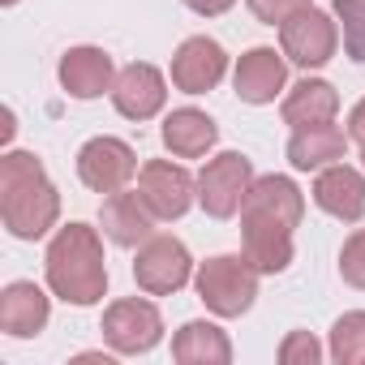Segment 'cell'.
<instances>
[{
  "instance_id": "obj_24",
  "label": "cell",
  "mask_w": 365,
  "mask_h": 365,
  "mask_svg": "<svg viewBox=\"0 0 365 365\" xmlns=\"http://www.w3.org/2000/svg\"><path fill=\"white\" fill-rule=\"evenodd\" d=\"M331 14L344 26V52L356 65H365V0H335Z\"/></svg>"
},
{
  "instance_id": "obj_21",
  "label": "cell",
  "mask_w": 365,
  "mask_h": 365,
  "mask_svg": "<svg viewBox=\"0 0 365 365\" xmlns=\"http://www.w3.org/2000/svg\"><path fill=\"white\" fill-rule=\"evenodd\" d=\"M215 138H220L215 120L207 112H198V108H176L163 120V146L176 159H202L215 146Z\"/></svg>"
},
{
  "instance_id": "obj_19",
  "label": "cell",
  "mask_w": 365,
  "mask_h": 365,
  "mask_svg": "<svg viewBox=\"0 0 365 365\" xmlns=\"http://www.w3.org/2000/svg\"><path fill=\"white\" fill-rule=\"evenodd\" d=\"M241 215H271V220H284L288 228L301 224L305 215V194L292 185L288 176H254V185L241 202Z\"/></svg>"
},
{
  "instance_id": "obj_7",
  "label": "cell",
  "mask_w": 365,
  "mask_h": 365,
  "mask_svg": "<svg viewBox=\"0 0 365 365\" xmlns=\"http://www.w3.org/2000/svg\"><path fill=\"white\" fill-rule=\"evenodd\" d=\"M103 339H108V348L112 352H120V356H142V352H150L159 339H163V318H159V309L150 305V301H142V297H125V301H112L108 309H103Z\"/></svg>"
},
{
  "instance_id": "obj_10",
  "label": "cell",
  "mask_w": 365,
  "mask_h": 365,
  "mask_svg": "<svg viewBox=\"0 0 365 365\" xmlns=\"http://www.w3.org/2000/svg\"><path fill=\"white\" fill-rule=\"evenodd\" d=\"M224 73H228V52L215 39H207V35L185 39L176 48V56H172V86L185 91V95L215 91L224 82Z\"/></svg>"
},
{
  "instance_id": "obj_22",
  "label": "cell",
  "mask_w": 365,
  "mask_h": 365,
  "mask_svg": "<svg viewBox=\"0 0 365 365\" xmlns=\"http://www.w3.org/2000/svg\"><path fill=\"white\" fill-rule=\"evenodd\" d=\"M172 361H180V365H228L232 339L215 322H185L172 335Z\"/></svg>"
},
{
  "instance_id": "obj_27",
  "label": "cell",
  "mask_w": 365,
  "mask_h": 365,
  "mask_svg": "<svg viewBox=\"0 0 365 365\" xmlns=\"http://www.w3.org/2000/svg\"><path fill=\"white\" fill-rule=\"evenodd\" d=\"M245 5H250V14H254L258 22L279 26V22H288L292 14H301L305 5H314V0H245Z\"/></svg>"
},
{
  "instance_id": "obj_30",
  "label": "cell",
  "mask_w": 365,
  "mask_h": 365,
  "mask_svg": "<svg viewBox=\"0 0 365 365\" xmlns=\"http://www.w3.org/2000/svg\"><path fill=\"white\" fill-rule=\"evenodd\" d=\"M14 138V112L5 108V125H0V142H9Z\"/></svg>"
},
{
  "instance_id": "obj_3",
  "label": "cell",
  "mask_w": 365,
  "mask_h": 365,
  "mask_svg": "<svg viewBox=\"0 0 365 365\" xmlns=\"http://www.w3.org/2000/svg\"><path fill=\"white\" fill-rule=\"evenodd\" d=\"M198 284V297L211 314L220 318H241L254 309L258 301V267L245 258V254H220V258H207L194 275Z\"/></svg>"
},
{
  "instance_id": "obj_28",
  "label": "cell",
  "mask_w": 365,
  "mask_h": 365,
  "mask_svg": "<svg viewBox=\"0 0 365 365\" xmlns=\"http://www.w3.org/2000/svg\"><path fill=\"white\" fill-rule=\"evenodd\" d=\"M185 5L198 14V18H220V14H228L237 0H185Z\"/></svg>"
},
{
  "instance_id": "obj_29",
  "label": "cell",
  "mask_w": 365,
  "mask_h": 365,
  "mask_svg": "<svg viewBox=\"0 0 365 365\" xmlns=\"http://www.w3.org/2000/svg\"><path fill=\"white\" fill-rule=\"evenodd\" d=\"M348 138L352 142H365V99L352 108V116H348Z\"/></svg>"
},
{
  "instance_id": "obj_2",
  "label": "cell",
  "mask_w": 365,
  "mask_h": 365,
  "mask_svg": "<svg viewBox=\"0 0 365 365\" xmlns=\"http://www.w3.org/2000/svg\"><path fill=\"white\" fill-rule=\"evenodd\" d=\"M48 271V288L69 301V305H99L108 292V258H103V241L95 228L86 224H65L43 258Z\"/></svg>"
},
{
  "instance_id": "obj_26",
  "label": "cell",
  "mask_w": 365,
  "mask_h": 365,
  "mask_svg": "<svg viewBox=\"0 0 365 365\" xmlns=\"http://www.w3.org/2000/svg\"><path fill=\"white\" fill-rule=\"evenodd\" d=\"M339 275H344V284L365 288V228H356L344 241V250H339Z\"/></svg>"
},
{
  "instance_id": "obj_12",
  "label": "cell",
  "mask_w": 365,
  "mask_h": 365,
  "mask_svg": "<svg viewBox=\"0 0 365 365\" xmlns=\"http://www.w3.org/2000/svg\"><path fill=\"white\" fill-rule=\"evenodd\" d=\"M241 254L258 275H279L292 267V228L271 215H241Z\"/></svg>"
},
{
  "instance_id": "obj_31",
  "label": "cell",
  "mask_w": 365,
  "mask_h": 365,
  "mask_svg": "<svg viewBox=\"0 0 365 365\" xmlns=\"http://www.w3.org/2000/svg\"><path fill=\"white\" fill-rule=\"evenodd\" d=\"M361 163H365V142H361Z\"/></svg>"
},
{
  "instance_id": "obj_25",
  "label": "cell",
  "mask_w": 365,
  "mask_h": 365,
  "mask_svg": "<svg viewBox=\"0 0 365 365\" xmlns=\"http://www.w3.org/2000/svg\"><path fill=\"white\" fill-rule=\"evenodd\" d=\"M322 361V344L309 331H288V339L279 344V365H318Z\"/></svg>"
},
{
  "instance_id": "obj_4",
  "label": "cell",
  "mask_w": 365,
  "mask_h": 365,
  "mask_svg": "<svg viewBox=\"0 0 365 365\" xmlns=\"http://www.w3.org/2000/svg\"><path fill=\"white\" fill-rule=\"evenodd\" d=\"M250 185H254V163L241 150H224L198 172V207L211 220H232L241 211Z\"/></svg>"
},
{
  "instance_id": "obj_20",
  "label": "cell",
  "mask_w": 365,
  "mask_h": 365,
  "mask_svg": "<svg viewBox=\"0 0 365 365\" xmlns=\"http://www.w3.org/2000/svg\"><path fill=\"white\" fill-rule=\"evenodd\" d=\"M279 112H284V125H292V129L327 125V120H335V112H339V91H335L331 82H322V78H305V82H297V86L284 95Z\"/></svg>"
},
{
  "instance_id": "obj_15",
  "label": "cell",
  "mask_w": 365,
  "mask_h": 365,
  "mask_svg": "<svg viewBox=\"0 0 365 365\" xmlns=\"http://www.w3.org/2000/svg\"><path fill=\"white\" fill-rule=\"evenodd\" d=\"M99 224H103V237H108L112 245H120V250H138L142 241L155 237V215H150V207L142 202V194H125V190H116V194L103 198Z\"/></svg>"
},
{
  "instance_id": "obj_18",
  "label": "cell",
  "mask_w": 365,
  "mask_h": 365,
  "mask_svg": "<svg viewBox=\"0 0 365 365\" xmlns=\"http://www.w3.org/2000/svg\"><path fill=\"white\" fill-rule=\"evenodd\" d=\"M344 155H348V133L335 129L331 120L309 125V129H292V138H288V163L297 172H322L331 163H344Z\"/></svg>"
},
{
  "instance_id": "obj_16",
  "label": "cell",
  "mask_w": 365,
  "mask_h": 365,
  "mask_svg": "<svg viewBox=\"0 0 365 365\" xmlns=\"http://www.w3.org/2000/svg\"><path fill=\"white\" fill-rule=\"evenodd\" d=\"M314 202L327 215L344 220V224H361V215H365V176L348 163L322 168L318 180H314Z\"/></svg>"
},
{
  "instance_id": "obj_8",
  "label": "cell",
  "mask_w": 365,
  "mask_h": 365,
  "mask_svg": "<svg viewBox=\"0 0 365 365\" xmlns=\"http://www.w3.org/2000/svg\"><path fill=\"white\" fill-rule=\"evenodd\" d=\"M194 275V258L190 250L180 245L176 237H150L138 245V258H133V279L146 297H168V292H180Z\"/></svg>"
},
{
  "instance_id": "obj_23",
  "label": "cell",
  "mask_w": 365,
  "mask_h": 365,
  "mask_svg": "<svg viewBox=\"0 0 365 365\" xmlns=\"http://www.w3.org/2000/svg\"><path fill=\"white\" fill-rule=\"evenodd\" d=\"M331 361L335 365H361L365 361V309H352L335 318L331 327Z\"/></svg>"
},
{
  "instance_id": "obj_1",
  "label": "cell",
  "mask_w": 365,
  "mask_h": 365,
  "mask_svg": "<svg viewBox=\"0 0 365 365\" xmlns=\"http://www.w3.org/2000/svg\"><path fill=\"white\" fill-rule=\"evenodd\" d=\"M0 220L9 237L39 241L61 220V194L43 172V159L31 150H9L0 159Z\"/></svg>"
},
{
  "instance_id": "obj_17",
  "label": "cell",
  "mask_w": 365,
  "mask_h": 365,
  "mask_svg": "<svg viewBox=\"0 0 365 365\" xmlns=\"http://www.w3.org/2000/svg\"><path fill=\"white\" fill-rule=\"evenodd\" d=\"M48 292L31 279H14L5 292H0V331L14 335V339H31L48 327Z\"/></svg>"
},
{
  "instance_id": "obj_6",
  "label": "cell",
  "mask_w": 365,
  "mask_h": 365,
  "mask_svg": "<svg viewBox=\"0 0 365 365\" xmlns=\"http://www.w3.org/2000/svg\"><path fill=\"white\" fill-rule=\"evenodd\" d=\"M138 194L150 207L155 220H180L194 202H198V176H190V168L168 163V159H150L138 168Z\"/></svg>"
},
{
  "instance_id": "obj_5",
  "label": "cell",
  "mask_w": 365,
  "mask_h": 365,
  "mask_svg": "<svg viewBox=\"0 0 365 365\" xmlns=\"http://www.w3.org/2000/svg\"><path fill=\"white\" fill-rule=\"evenodd\" d=\"M339 48V22L335 14H322L314 5H305L301 14H292L288 22H279V52L297 65V69H322Z\"/></svg>"
},
{
  "instance_id": "obj_13",
  "label": "cell",
  "mask_w": 365,
  "mask_h": 365,
  "mask_svg": "<svg viewBox=\"0 0 365 365\" xmlns=\"http://www.w3.org/2000/svg\"><path fill=\"white\" fill-rule=\"evenodd\" d=\"M288 82V56L275 52V48H250L241 61H237V73H232V86L245 103L262 108V103H275V95L284 91Z\"/></svg>"
},
{
  "instance_id": "obj_11",
  "label": "cell",
  "mask_w": 365,
  "mask_h": 365,
  "mask_svg": "<svg viewBox=\"0 0 365 365\" xmlns=\"http://www.w3.org/2000/svg\"><path fill=\"white\" fill-rule=\"evenodd\" d=\"M108 95H112V103H116V112L125 120H150L168 103V82H163V73L155 65L133 61V65H125L116 73V82H112Z\"/></svg>"
},
{
  "instance_id": "obj_14",
  "label": "cell",
  "mask_w": 365,
  "mask_h": 365,
  "mask_svg": "<svg viewBox=\"0 0 365 365\" xmlns=\"http://www.w3.org/2000/svg\"><path fill=\"white\" fill-rule=\"evenodd\" d=\"M61 86H65V95H73V99H99L103 91H112V82H116V65H112V56L103 52V48H91V43H82V48H69L65 56H61Z\"/></svg>"
},
{
  "instance_id": "obj_32",
  "label": "cell",
  "mask_w": 365,
  "mask_h": 365,
  "mask_svg": "<svg viewBox=\"0 0 365 365\" xmlns=\"http://www.w3.org/2000/svg\"><path fill=\"white\" fill-rule=\"evenodd\" d=\"M0 5H18V0H0Z\"/></svg>"
},
{
  "instance_id": "obj_9",
  "label": "cell",
  "mask_w": 365,
  "mask_h": 365,
  "mask_svg": "<svg viewBox=\"0 0 365 365\" xmlns=\"http://www.w3.org/2000/svg\"><path fill=\"white\" fill-rule=\"evenodd\" d=\"M133 176H138V155L120 138L103 133V138H91L78 150V180L91 194H116V190L129 185Z\"/></svg>"
}]
</instances>
